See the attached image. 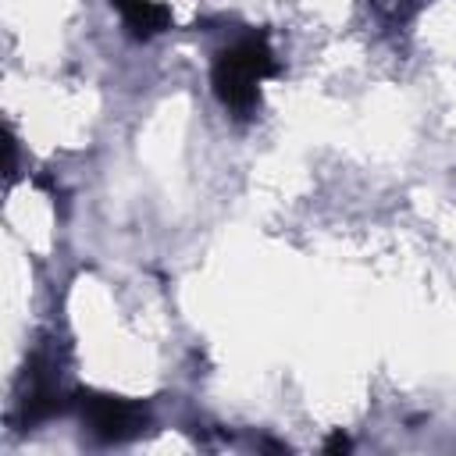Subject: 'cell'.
I'll list each match as a JSON object with an SVG mask.
<instances>
[{
  "mask_svg": "<svg viewBox=\"0 0 456 456\" xmlns=\"http://www.w3.org/2000/svg\"><path fill=\"white\" fill-rule=\"evenodd\" d=\"M274 71H278V61L271 53L267 39L264 36H246L235 46L217 53L210 82H214V93L224 107L246 114L256 103V82L271 78Z\"/></svg>",
  "mask_w": 456,
  "mask_h": 456,
  "instance_id": "6da1fadb",
  "label": "cell"
},
{
  "mask_svg": "<svg viewBox=\"0 0 456 456\" xmlns=\"http://www.w3.org/2000/svg\"><path fill=\"white\" fill-rule=\"evenodd\" d=\"M78 410L100 442H125L146 428V406L118 399V395L86 392V395H78Z\"/></svg>",
  "mask_w": 456,
  "mask_h": 456,
  "instance_id": "7a4b0ae2",
  "label": "cell"
},
{
  "mask_svg": "<svg viewBox=\"0 0 456 456\" xmlns=\"http://www.w3.org/2000/svg\"><path fill=\"white\" fill-rule=\"evenodd\" d=\"M110 7L121 14V21L128 25V32L135 39H150V36H157L171 25L167 7L157 4V0H110Z\"/></svg>",
  "mask_w": 456,
  "mask_h": 456,
  "instance_id": "3957f363",
  "label": "cell"
},
{
  "mask_svg": "<svg viewBox=\"0 0 456 456\" xmlns=\"http://www.w3.org/2000/svg\"><path fill=\"white\" fill-rule=\"evenodd\" d=\"M328 449H349V442H346V438H342V435H335V438H331V442H328Z\"/></svg>",
  "mask_w": 456,
  "mask_h": 456,
  "instance_id": "277c9868",
  "label": "cell"
}]
</instances>
